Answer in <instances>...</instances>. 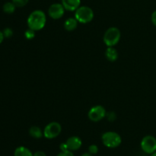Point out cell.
I'll use <instances>...</instances> for the list:
<instances>
[{
  "instance_id": "obj_5",
  "label": "cell",
  "mask_w": 156,
  "mask_h": 156,
  "mask_svg": "<svg viewBox=\"0 0 156 156\" xmlns=\"http://www.w3.org/2000/svg\"><path fill=\"white\" fill-rule=\"evenodd\" d=\"M62 132V126L56 121L50 122L46 125L44 129V137L47 140H53L60 135Z\"/></svg>"
},
{
  "instance_id": "obj_14",
  "label": "cell",
  "mask_w": 156,
  "mask_h": 156,
  "mask_svg": "<svg viewBox=\"0 0 156 156\" xmlns=\"http://www.w3.org/2000/svg\"><path fill=\"white\" fill-rule=\"evenodd\" d=\"M34 153L25 146H18L14 152V156H33Z\"/></svg>"
},
{
  "instance_id": "obj_20",
  "label": "cell",
  "mask_w": 156,
  "mask_h": 156,
  "mask_svg": "<svg viewBox=\"0 0 156 156\" xmlns=\"http://www.w3.org/2000/svg\"><path fill=\"white\" fill-rule=\"evenodd\" d=\"M56 156H75L72 151H61Z\"/></svg>"
},
{
  "instance_id": "obj_2",
  "label": "cell",
  "mask_w": 156,
  "mask_h": 156,
  "mask_svg": "<svg viewBox=\"0 0 156 156\" xmlns=\"http://www.w3.org/2000/svg\"><path fill=\"white\" fill-rule=\"evenodd\" d=\"M101 141L104 146L109 149L119 147L122 143L121 136L114 131H108L102 134Z\"/></svg>"
},
{
  "instance_id": "obj_15",
  "label": "cell",
  "mask_w": 156,
  "mask_h": 156,
  "mask_svg": "<svg viewBox=\"0 0 156 156\" xmlns=\"http://www.w3.org/2000/svg\"><path fill=\"white\" fill-rule=\"evenodd\" d=\"M16 5L12 2V1L11 2H7L5 3L2 6V10L6 14H13L14 12H15V9H16Z\"/></svg>"
},
{
  "instance_id": "obj_7",
  "label": "cell",
  "mask_w": 156,
  "mask_h": 156,
  "mask_svg": "<svg viewBox=\"0 0 156 156\" xmlns=\"http://www.w3.org/2000/svg\"><path fill=\"white\" fill-rule=\"evenodd\" d=\"M107 116V111L102 105H95L90 108L88 112V117L91 121L99 122Z\"/></svg>"
},
{
  "instance_id": "obj_1",
  "label": "cell",
  "mask_w": 156,
  "mask_h": 156,
  "mask_svg": "<svg viewBox=\"0 0 156 156\" xmlns=\"http://www.w3.org/2000/svg\"><path fill=\"white\" fill-rule=\"evenodd\" d=\"M46 23H47V15L44 11L40 9L34 10L27 17V27L36 32L44 29Z\"/></svg>"
},
{
  "instance_id": "obj_21",
  "label": "cell",
  "mask_w": 156,
  "mask_h": 156,
  "mask_svg": "<svg viewBox=\"0 0 156 156\" xmlns=\"http://www.w3.org/2000/svg\"><path fill=\"white\" fill-rule=\"evenodd\" d=\"M151 21H152V24L156 27V10L154 11L152 13V15H151Z\"/></svg>"
},
{
  "instance_id": "obj_12",
  "label": "cell",
  "mask_w": 156,
  "mask_h": 156,
  "mask_svg": "<svg viewBox=\"0 0 156 156\" xmlns=\"http://www.w3.org/2000/svg\"><path fill=\"white\" fill-rule=\"evenodd\" d=\"M78 24L79 21L76 20L75 18H69L64 22V28L67 30V31H73L76 30L78 27Z\"/></svg>"
},
{
  "instance_id": "obj_26",
  "label": "cell",
  "mask_w": 156,
  "mask_h": 156,
  "mask_svg": "<svg viewBox=\"0 0 156 156\" xmlns=\"http://www.w3.org/2000/svg\"><path fill=\"white\" fill-rule=\"evenodd\" d=\"M150 156H156V152H154V153H152V155H150Z\"/></svg>"
},
{
  "instance_id": "obj_4",
  "label": "cell",
  "mask_w": 156,
  "mask_h": 156,
  "mask_svg": "<svg viewBox=\"0 0 156 156\" xmlns=\"http://www.w3.org/2000/svg\"><path fill=\"white\" fill-rule=\"evenodd\" d=\"M74 17L80 24H88L94 19V13L91 8L81 5L75 11Z\"/></svg>"
},
{
  "instance_id": "obj_19",
  "label": "cell",
  "mask_w": 156,
  "mask_h": 156,
  "mask_svg": "<svg viewBox=\"0 0 156 156\" xmlns=\"http://www.w3.org/2000/svg\"><path fill=\"white\" fill-rule=\"evenodd\" d=\"M5 38H10L13 36V30L10 27H6L2 30Z\"/></svg>"
},
{
  "instance_id": "obj_16",
  "label": "cell",
  "mask_w": 156,
  "mask_h": 156,
  "mask_svg": "<svg viewBox=\"0 0 156 156\" xmlns=\"http://www.w3.org/2000/svg\"><path fill=\"white\" fill-rule=\"evenodd\" d=\"M35 33H36L35 30H32V29L30 28H28L27 30H25V32H24V37H25L26 39L32 40L34 38Z\"/></svg>"
},
{
  "instance_id": "obj_23",
  "label": "cell",
  "mask_w": 156,
  "mask_h": 156,
  "mask_svg": "<svg viewBox=\"0 0 156 156\" xmlns=\"http://www.w3.org/2000/svg\"><path fill=\"white\" fill-rule=\"evenodd\" d=\"M33 156H47V155H46L45 152H43V151H37L36 152L34 153Z\"/></svg>"
},
{
  "instance_id": "obj_9",
  "label": "cell",
  "mask_w": 156,
  "mask_h": 156,
  "mask_svg": "<svg viewBox=\"0 0 156 156\" xmlns=\"http://www.w3.org/2000/svg\"><path fill=\"white\" fill-rule=\"evenodd\" d=\"M66 143L69 150L72 151V152L79 150L82 146V141L81 138L79 136H76L69 137L66 141Z\"/></svg>"
},
{
  "instance_id": "obj_22",
  "label": "cell",
  "mask_w": 156,
  "mask_h": 156,
  "mask_svg": "<svg viewBox=\"0 0 156 156\" xmlns=\"http://www.w3.org/2000/svg\"><path fill=\"white\" fill-rule=\"evenodd\" d=\"M59 149H60L61 151H68V147H67V145L66 143H61L60 146H59Z\"/></svg>"
},
{
  "instance_id": "obj_25",
  "label": "cell",
  "mask_w": 156,
  "mask_h": 156,
  "mask_svg": "<svg viewBox=\"0 0 156 156\" xmlns=\"http://www.w3.org/2000/svg\"><path fill=\"white\" fill-rule=\"evenodd\" d=\"M81 156H93V155H91V153H89V152H85V153H83Z\"/></svg>"
},
{
  "instance_id": "obj_17",
  "label": "cell",
  "mask_w": 156,
  "mask_h": 156,
  "mask_svg": "<svg viewBox=\"0 0 156 156\" xmlns=\"http://www.w3.org/2000/svg\"><path fill=\"white\" fill-rule=\"evenodd\" d=\"M12 2L16 5L17 8H22L28 3L29 0H12Z\"/></svg>"
},
{
  "instance_id": "obj_24",
  "label": "cell",
  "mask_w": 156,
  "mask_h": 156,
  "mask_svg": "<svg viewBox=\"0 0 156 156\" xmlns=\"http://www.w3.org/2000/svg\"><path fill=\"white\" fill-rule=\"evenodd\" d=\"M4 39H5V37H4V34H3V32L0 30V44L3 42Z\"/></svg>"
},
{
  "instance_id": "obj_8",
  "label": "cell",
  "mask_w": 156,
  "mask_h": 156,
  "mask_svg": "<svg viewBox=\"0 0 156 156\" xmlns=\"http://www.w3.org/2000/svg\"><path fill=\"white\" fill-rule=\"evenodd\" d=\"M65 8L62 5V3H53L50 5L48 9V15L50 18L53 20H58L62 18L65 14Z\"/></svg>"
},
{
  "instance_id": "obj_13",
  "label": "cell",
  "mask_w": 156,
  "mask_h": 156,
  "mask_svg": "<svg viewBox=\"0 0 156 156\" xmlns=\"http://www.w3.org/2000/svg\"><path fill=\"white\" fill-rule=\"evenodd\" d=\"M29 135L32 138L39 140L44 136V130H42V129L37 126H32L29 129Z\"/></svg>"
},
{
  "instance_id": "obj_11",
  "label": "cell",
  "mask_w": 156,
  "mask_h": 156,
  "mask_svg": "<svg viewBox=\"0 0 156 156\" xmlns=\"http://www.w3.org/2000/svg\"><path fill=\"white\" fill-rule=\"evenodd\" d=\"M105 57L110 62H115L118 59V52L114 47H108L105 50Z\"/></svg>"
},
{
  "instance_id": "obj_6",
  "label": "cell",
  "mask_w": 156,
  "mask_h": 156,
  "mask_svg": "<svg viewBox=\"0 0 156 156\" xmlns=\"http://www.w3.org/2000/svg\"><path fill=\"white\" fill-rule=\"evenodd\" d=\"M140 147L146 154L152 155L156 152V138L151 135L146 136L142 139Z\"/></svg>"
},
{
  "instance_id": "obj_18",
  "label": "cell",
  "mask_w": 156,
  "mask_h": 156,
  "mask_svg": "<svg viewBox=\"0 0 156 156\" xmlns=\"http://www.w3.org/2000/svg\"><path fill=\"white\" fill-rule=\"evenodd\" d=\"M88 152L89 153H91V155H96V154H98V146H97V145L95 144H92L91 145V146H88Z\"/></svg>"
},
{
  "instance_id": "obj_10",
  "label": "cell",
  "mask_w": 156,
  "mask_h": 156,
  "mask_svg": "<svg viewBox=\"0 0 156 156\" xmlns=\"http://www.w3.org/2000/svg\"><path fill=\"white\" fill-rule=\"evenodd\" d=\"M61 3L69 12H75L81 6V0H61Z\"/></svg>"
},
{
  "instance_id": "obj_3",
  "label": "cell",
  "mask_w": 156,
  "mask_h": 156,
  "mask_svg": "<svg viewBox=\"0 0 156 156\" xmlns=\"http://www.w3.org/2000/svg\"><path fill=\"white\" fill-rule=\"evenodd\" d=\"M121 32L116 27H111L106 30L103 36V41L107 47H115L120 41Z\"/></svg>"
}]
</instances>
